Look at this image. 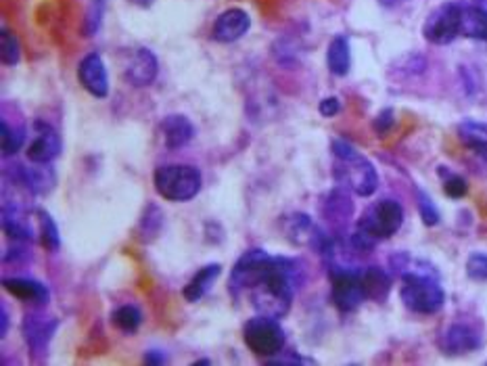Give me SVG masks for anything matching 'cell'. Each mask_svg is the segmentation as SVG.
Here are the masks:
<instances>
[{"label": "cell", "instance_id": "1", "mask_svg": "<svg viewBox=\"0 0 487 366\" xmlns=\"http://www.w3.org/2000/svg\"><path fill=\"white\" fill-rule=\"evenodd\" d=\"M303 269L297 260L274 258L270 260L263 275L247 289L251 306L257 314L270 318H283L289 314L295 292L302 287Z\"/></svg>", "mask_w": 487, "mask_h": 366}, {"label": "cell", "instance_id": "2", "mask_svg": "<svg viewBox=\"0 0 487 366\" xmlns=\"http://www.w3.org/2000/svg\"><path fill=\"white\" fill-rule=\"evenodd\" d=\"M333 155L337 160V164H334V180L339 183V187L354 191L360 197H371L377 191V170L351 144L345 141H334Z\"/></svg>", "mask_w": 487, "mask_h": 366}, {"label": "cell", "instance_id": "3", "mask_svg": "<svg viewBox=\"0 0 487 366\" xmlns=\"http://www.w3.org/2000/svg\"><path fill=\"white\" fill-rule=\"evenodd\" d=\"M400 298L408 310L416 314H436L444 308L445 293L431 272L410 270L402 275Z\"/></svg>", "mask_w": 487, "mask_h": 366}, {"label": "cell", "instance_id": "4", "mask_svg": "<svg viewBox=\"0 0 487 366\" xmlns=\"http://www.w3.org/2000/svg\"><path fill=\"white\" fill-rule=\"evenodd\" d=\"M155 191L166 201H191L201 191V172L186 164H168L155 170Z\"/></svg>", "mask_w": 487, "mask_h": 366}, {"label": "cell", "instance_id": "5", "mask_svg": "<svg viewBox=\"0 0 487 366\" xmlns=\"http://www.w3.org/2000/svg\"><path fill=\"white\" fill-rule=\"evenodd\" d=\"M243 341L255 356L272 358L283 354L287 337L283 327H280L279 318H270L257 314L255 318H249V321L245 323Z\"/></svg>", "mask_w": 487, "mask_h": 366}, {"label": "cell", "instance_id": "6", "mask_svg": "<svg viewBox=\"0 0 487 366\" xmlns=\"http://www.w3.org/2000/svg\"><path fill=\"white\" fill-rule=\"evenodd\" d=\"M404 224V207L393 199H381L364 212L357 222V230L368 235L374 241L389 239L402 229Z\"/></svg>", "mask_w": 487, "mask_h": 366}, {"label": "cell", "instance_id": "7", "mask_svg": "<svg viewBox=\"0 0 487 366\" xmlns=\"http://www.w3.org/2000/svg\"><path fill=\"white\" fill-rule=\"evenodd\" d=\"M462 4L445 3L433 9L422 26L425 40L431 44H450L460 36Z\"/></svg>", "mask_w": 487, "mask_h": 366}, {"label": "cell", "instance_id": "8", "mask_svg": "<svg viewBox=\"0 0 487 366\" xmlns=\"http://www.w3.org/2000/svg\"><path fill=\"white\" fill-rule=\"evenodd\" d=\"M331 276V298L333 304L342 312H354L366 300L360 281V272L343 269V266H331L328 270Z\"/></svg>", "mask_w": 487, "mask_h": 366}, {"label": "cell", "instance_id": "9", "mask_svg": "<svg viewBox=\"0 0 487 366\" xmlns=\"http://www.w3.org/2000/svg\"><path fill=\"white\" fill-rule=\"evenodd\" d=\"M270 260H272V255H270L266 249H247V252L237 260V264L232 266L231 281H228L231 293L239 295L247 292L251 284L263 275V270L268 269Z\"/></svg>", "mask_w": 487, "mask_h": 366}, {"label": "cell", "instance_id": "10", "mask_svg": "<svg viewBox=\"0 0 487 366\" xmlns=\"http://www.w3.org/2000/svg\"><path fill=\"white\" fill-rule=\"evenodd\" d=\"M78 80L88 95L105 98L109 95V75L103 57L98 52H88L78 66Z\"/></svg>", "mask_w": 487, "mask_h": 366}, {"label": "cell", "instance_id": "11", "mask_svg": "<svg viewBox=\"0 0 487 366\" xmlns=\"http://www.w3.org/2000/svg\"><path fill=\"white\" fill-rule=\"evenodd\" d=\"M34 130H36V136H34V141L29 143L26 151L27 160L32 164H51L52 160L61 155V136L46 121H36Z\"/></svg>", "mask_w": 487, "mask_h": 366}, {"label": "cell", "instance_id": "12", "mask_svg": "<svg viewBox=\"0 0 487 366\" xmlns=\"http://www.w3.org/2000/svg\"><path fill=\"white\" fill-rule=\"evenodd\" d=\"M251 27V17L247 11L232 7L222 11L218 15V19L214 23V30H211V38L218 40L222 44H231L237 43L249 32Z\"/></svg>", "mask_w": 487, "mask_h": 366}, {"label": "cell", "instance_id": "13", "mask_svg": "<svg viewBox=\"0 0 487 366\" xmlns=\"http://www.w3.org/2000/svg\"><path fill=\"white\" fill-rule=\"evenodd\" d=\"M59 327V321L52 316H46V314L40 312H29L23 318L21 331L23 337H26V344L32 347L34 352H46L49 347L51 337L55 335V331Z\"/></svg>", "mask_w": 487, "mask_h": 366}, {"label": "cell", "instance_id": "14", "mask_svg": "<svg viewBox=\"0 0 487 366\" xmlns=\"http://www.w3.org/2000/svg\"><path fill=\"white\" fill-rule=\"evenodd\" d=\"M157 74H160V61H157L155 52L151 49H137L134 51L130 63L126 67V80L137 89H145L155 82Z\"/></svg>", "mask_w": 487, "mask_h": 366}, {"label": "cell", "instance_id": "15", "mask_svg": "<svg viewBox=\"0 0 487 366\" xmlns=\"http://www.w3.org/2000/svg\"><path fill=\"white\" fill-rule=\"evenodd\" d=\"M13 183L20 184L27 191V193L34 195H44L49 193V191L55 187V172H52V167H49L46 164H36V167H21L15 166L13 174Z\"/></svg>", "mask_w": 487, "mask_h": 366}, {"label": "cell", "instance_id": "16", "mask_svg": "<svg viewBox=\"0 0 487 366\" xmlns=\"http://www.w3.org/2000/svg\"><path fill=\"white\" fill-rule=\"evenodd\" d=\"M3 287H4V292L13 295V298L26 301V304H32V306H46L51 300L49 287L40 281H36V278H27V276L4 278Z\"/></svg>", "mask_w": 487, "mask_h": 366}, {"label": "cell", "instance_id": "17", "mask_svg": "<svg viewBox=\"0 0 487 366\" xmlns=\"http://www.w3.org/2000/svg\"><path fill=\"white\" fill-rule=\"evenodd\" d=\"M481 347V337L477 331L467 327V324H452L442 337V350L445 354H471Z\"/></svg>", "mask_w": 487, "mask_h": 366}, {"label": "cell", "instance_id": "18", "mask_svg": "<svg viewBox=\"0 0 487 366\" xmlns=\"http://www.w3.org/2000/svg\"><path fill=\"white\" fill-rule=\"evenodd\" d=\"M161 132L166 147L174 151L186 147V144L192 141V136H195V126L191 124V120L186 118V115L172 113L168 115V118H163Z\"/></svg>", "mask_w": 487, "mask_h": 366}, {"label": "cell", "instance_id": "19", "mask_svg": "<svg viewBox=\"0 0 487 366\" xmlns=\"http://www.w3.org/2000/svg\"><path fill=\"white\" fill-rule=\"evenodd\" d=\"M220 275H222V266L218 264V261H216V264L203 266V269L191 278L189 284L185 287V292H182L185 300L191 301V304H195V301L203 300L205 295H208L209 289L214 287V283L218 281Z\"/></svg>", "mask_w": 487, "mask_h": 366}, {"label": "cell", "instance_id": "20", "mask_svg": "<svg viewBox=\"0 0 487 366\" xmlns=\"http://www.w3.org/2000/svg\"><path fill=\"white\" fill-rule=\"evenodd\" d=\"M3 229L7 232L9 239L13 241L27 243L34 239L32 226H29V220L26 214H23L17 206H9V203H4V209H3Z\"/></svg>", "mask_w": 487, "mask_h": 366}, {"label": "cell", "instance_id": "21", "mask_svg": "<svg viewBox=\"0 0 487 366\" xmlns=\"http://www.w3.org/2000/svg\"><path fill=\"white\" fill-rule=\"evenodd\" d=\"M460 36L487 43V11L473 4H462L460 17Z\"/></svg>", "mask_w": 487, "mask_h": 366}, {"label": "cell", "instance_id": "22", "mask_svg": "<svg viewBox=\"0 0 487 366\" xmlns=\"http://www.w3.org/2000/svg\"><path fill=\"white\" fill-rule=\"evenodd\" d=\"M360 281L364 287V295H366V300L373 301H385L387 295H389L391 289V278L387 276L385 270L377 269V266H371V269L360 270Z\"/></svg>", "mask_w": 487, "mask_h": 366}, {"label": "cell", "instance_id": "23", "mask_svg": "<svg viewBox=\"0 0 487 366\" xmlns=\"http://www.w3.org/2000/svg\"><path fill=\"white\" fill-rule=\"evenodd\" d=\"M351 212H354V206H351L350 197L343 191V187L334 189L333 193L326 197V201L322 203V216L334 226H342L348 222Z\"/></svg>", "mask_w": 487, "mask_h": 366}, {"label": "cell", "instance_id": "24", "mask_svg": "<svg viewBox=\"0 0 487 366\" xmlns=\"http://www.w3.org/2000/svg\"><path fill=\"white\" fill-rule=\"evenodd\" d=\"M326 66L328 72L334 75H348L351 67V49L350 40L345 36H334L326 49Z\"/></svg>", "mask_w": 487, "mask_h": 366}, {"label": "cell", "instance_id": "25", "mask_svg": "<svg viewBox=\"0 0 487 366\" xmlns=\"http://www.w3.org/2000/svg\"><path fill=\"white\" fill-rule=\"evenodd\" d=\"M111 323H114L122 333L134 335L140 329V324H143V312H140L134 304L120 306L114 314H111Z\"/></svg>", "mask_w": 487, "mask_h": 366}, {"label": "cell", "instance_id": "26", "mask_svg": "<svg viewBox=\"0 0 487 366\" xmlns=\"http://www.w3.org/2000/svg\"><path fill=\"white\" fill-rule=\"evenodd\" d=\"M38 222H40V243L46 252H59L61 247V235H59L57 222L52 220V216L44 209H38Z\"/></svg>", "mask_w": 487, "mask_h": 366}, {"label": "cell", "instance_id": "27", "mask_svg": "<svg viewBox=\"0 0 487 366\" xmlns=\"http://www.w3.org/2000/svg\"><path fill=\"white\" fill-rule=\"evenodd\" d=\"M459 135L467 147L479 151V153H487V126L485 124H477V121H465V124H460V128H459Z\"/></svg>", "mask_w": 487, "mask_h": 366}, {"label": "cell", "instance_id": "28", "mask_svg": "<svg viewBox=\"0 0 487 366\" xmlns=\"http://www.w3.org/2000/svg\"><path fill=\"white\" fill-rule=\"evenodd\" d=\"M0 59L7 67H15L21 61V44L20 38L15 36V32H11L9 27L0 30Z\"/></svg>", "mask_w": 487, "mask_h": 366}, {"label": "cell", "instance_id": "29", "mask_svg": "<svg viewBox=\"0 0 487 366\" xmlns=\"http://www.w3.org/2000/svg\"><path fill=\"white\" fill-rule=\"evenodd\" d=\"M26 143V130L23 128H11L7 120L0 121V144H3V155L11 157L23 147Z\"/></svg>", "mask_w": 487, "mask_h": 366}, {"label": "cell", "instance_id": "30", "mask_svg": "<svg viewBox=\"0 0 487 366\" xmlns=\"http://www.w3.org/2000/svg\"><path fill=\"white\" fill-rule=\"evenodd\" d=\"M442 176H444V191H445V195L452 197V199H460V197H465L467 195V180L459 176V174H452L448 172L445 174L442 170Z\"/></svg>", "mask_w": 487, "mask_h": 366}, {"label": "cell", "instance_id": "31", "mask_svg": "<svg viewBox=\"0 0 487 366\" xmlns=\"http://www.w3.org/2000/svg\"><path fill=\"white\" fill-rule=\"evenodd\" d=\"M467 275L477 283H487V253H473L468 258Z\"/></svg>", "mask_w": 487, "mask_h": 366}, {"label": "cell", "instance_id": "32", "mask_svg": "<svg viewBox=\"0 0 487 366\" xmlns=\"http://www.w3.org/2000/svg\"><path fill=\"white\" fill-rule=\"evenodd\" d=\"M419 212L422 222L427 226H436L439 222V212L436 207V203L431 201V197L425 193V191H419Z\"/></svg>", "mask_w": 487, "mask_h": 366}, {"label": "cell", "instance_id": "33", "mask_svg": "<svg viewBox=\"0 0 487 366\" xmlns=\"http://www.w3.org/2000/svg\"><path fill=\"white\" fill-rule=\"evenodd\" d=\"M101 17H103V3L101 0H95L92 7L88 9L86 21H84V32L86 36H95L98 32V26H101Z\"/></svg>", "mask_w": 487, "mask_h": 366}, {"label": "cell", "instance_id": "34", "mask_svg": "<svg viewBox=\"0 0 487 366\" xmlns=\"http://www.w3.org/2000/svg\"><path fill=\"white\" fill-rule=\"evenodd\" d=\"M318 112L322 118H334V115L342 112V103H339L337 97H326L320 101Z\"/></svg>", "mask_w": 487, "mask_h": 366}, {"label": "cell", "instance_id": "35", "mask_svg": "<svg viewBox=\"0 0 487 366\" xmlns=\"http://www.w3.org/2000/svg\"><path fill=\"white\" fill-rule=\"evenodd\" d=\"M391 126H393V112L391 109H385V112L379 113L377 121H374V128H377L379 135H385Z\"/></svg>", "mask_w": 487, "mask_h": 366}, {"label": "cell", "instance_id": "36", "mask_svg": "<svg viewBox=\"0 0 487 366\" xmlns=\"http://www.w3.org/2000/svg\"><path fill=\"white\" fill-rule=\"evenodd\" d=\"M145 362L146 364H166L168 358H166V354L160 350H151L145 354Z\"/></svg>", "mask_w": 487, "mask_h": 366}, {"label": "cell", "instance_id": "37", "mask_svg": "<svg viewBox=\"0 0 487 366\" xmlns=\"http://www.w3.org/2000/svg\"><path fill=\"white\" fill-rule=\"evenodd\" d=\"M0 323H3V327H0V337H4L7 335V331H9V312H7V308H0Z\"/></svg>", "mask_w": 487, "mask_h": 366}, {"label": "cell", "instance_id": "38", "mask_svg": "<svg viewBox=\"0 0 487 366\" xmlns=\"http://www.w3.org/2000/svg\"><path fill=\"white\" fill-rule=\"evenodd\" d=\"M404 0H379V4H383V7L391 9V7H397V4H402Z\"/></svg>", "mask_w": 487, "mask_h": 366}, {"label": "cell", "instance_id": "39", "mask_svg": "<svg viewBox=\"0 0 487 366\" xmlns=\"http://www.w3.org/2000/svg\"><path fill=\"white\" fill-rule=\"evenodd\" d=\"M132 3L140 4V7H151V4H153V0H132Z\"/></svg>", "mask_w": 487, "mask_h": 366}]
</instances>
